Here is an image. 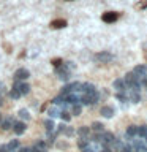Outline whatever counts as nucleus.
Returning <instances> with one entry per match:
<instances>
[{
  "instance_id": "obj_1",
  "label": "nucleus",
  "mask_w": 147,
  "mask_h": 152,
  "mask_svg": "<svg viewBox=\"0 0 147 152\" xmlns=\"http://www.w3.org/2000/svg\"><path fill=\"white\" fill-rule=\"evenodd\" d=\"M100 98V94L98 92H90V94H82L81 97V103L82 104H95Z\"/></svg>"
},
{
  "instance_id": "obj_2",
  "label": "nucleus",
  "mask_w": 147,
  "mask_h": 152,
  "mask_svg": "<svg viewBox=\"0 0 147 152\" xmlns=\"http://www.w3.org/2000/svg\"><path fill=\"white\" fill-rule=\"evenodd\" d=\"M70 75H71V70L66 68L65 64H62L60 66H57V76H59L62 81H68L70 79Z\"/></svg>"
},
{
  "instance_id": "obj_3",
  "label": "nucleus",
  "mask_w": 147,
  "mask_h": 152,
  "mask_svg": "<svg viewBox=\"0 0 147 152\" xmlns=\"http://www.w3.org/2000/svg\"><path fill=\"white\" fill-rule=\"evenodd\" d=\"M76 94V92H81V83H73V84H68L62 89V95H68V94Z\"/></svg>"
},
{
  "instance_id": "obj_4",
  "label": "nucleus",
  "mask_w": 147,
  "mask_h": 152,
  "mask_svg": "<svg viewBox=\"0 0 147 152\" xmlns=\"http://www.w3.org/2000/svg\"><path fill=\"white\" fill-rule=\"evenodd\" d=\"M28 76H30V73H28V70H25V68H19V70H16L14 71V81L16 83H21V81H25Z\"/></svg>"
},
{
  "instance_id": "obj_5",
  "label": "nucleus",
  "mask_w": 147,
  "mask_h": 152,
  "mask_svg": "<svg viewBox=\"0 0 147 152\" xmlns=\"http://www.w3.org/2000/svg\"><path fill=\"white\" fill-rule=\"evenodd\" d=\"M125 94H127L128 100H131L133 103H138V102H141L139 90H135V89H125Z\"/></svg>"
},
{
  "instance_id": "obj_6",
  "label": "nucleus",
  "mask_w": 147,
  "mask_h": 152,
  "mask_svg": "<svg viewBox=\"0 0 147 152\" xmlns=\"http://www.w3.org/2000/svg\"><path fill=\"white\" fill-rule=\"evenodd\" d=\"M103 22H106V24H114L119 19V13H114V11H108V13H104L103 16Z\"/></svg>"
},
{
  "instance_id": "obj_7",
  "label": "nucleus",
  "mask_w": 147,
  "mask_h": 152,
  "mask_svg": "<svg viewBox=\"0 0 147 152\" xmlns=\"http://www.w3.org/2000/svg\"><path fill=\"white\" fill-rule=\"evenodd\" d=\"M95 59L98 62H101V64H108V62L112 60V54L111 52H98V54L95 56Z\"/></svg>"
},
{
  "instance_id": "obj_8",
  "label": "nucleus",
  "mask_w": 147,
  "mask_h": 152,
  "mask_svg": "<svg viewBox=\"0 0 147 152\" xmlns=\"http://www.w3.org/2000/svg\"><path fill=\"white\" fill-rule=\"evenodd\" d=\"M25 128H27L25 122H14L13 124V130H14L16 135H22V133L25 132Z\"/></svg>"
},
{
  "instance_id": "obj_9",
  "label": "nucleus",
  "mask_w": 147,
  "mask_h": 152,
  "mask_svg": "<svg viewBox=\"0 0 147 152\" xmlns=\"http://www.w3.org/2000/svg\"><path fill=\"white\" fill-rule=\"evenodd\" d=\"M57 132L59 133H63V135H66V136H73L74 135V130L71 127H68V125H59V128H57Z\"/></svg>"
},
{
  "instance_id": "obj_10",
  "label": "nucleus",
  "mask_w": 147,
  "mask_h": 152,
  "mask_svg": "<svg viewBox=\"0 0 147 152\" xmlns=\"http://www.w3.org/2000/svg\"><path fill=\"white\" fill-rule=\"evenodd\" d=\"M133 149L135 152H147V144H144L142 141H133Z\"/></svg>"
},
{
  "instance_id": "obj_11",
  "label": "nucleus",
  "mask_w": 147,
  "mask_h": 152,
  "mask_svg": "<svg viewBox=\"0 0 147 152\" xmlns=\"http://www.w3.org/2000/svg\"><path fill=\"white\" fill-rule=\"evenodd\" d=\"M81 92L82 94H90V92H97V89H95L93 84L85 83V84H81Z\"/></svg>"
},
{
  "instance_id": "obj_12",
  "label": "nucleus",
  "mask_w": 147,
  "mask_h": 152,
  "mask_svg": "<svg viewBox=\"0 0 147 152\" xmlns=\"http://www.w3.org/2000/svg\"><path fill=\"white\" fill-rule=\"evenodd\" d=\"M19 92H21V95H27L28 92H30V86H28L27 83H16Z\"/></svg>"
},
{
  "instance_id": "obj_13",
  "label": "nucleus",
  "mask_w": 147,
  "mask_h": 152,
  "mask_svg": "<svg viewBox=\"0 0 147 152\" xmlns=\"http://www.w3.org/2000/svg\"><path fill=\"white\" fill-rule=\"evenodd\" d=\"M112 86H114V89H116L117 92H123V90L127 89L125 87V81H123V79H116Z\"/></svg>"
},
{
  "instance_id": "obj_14",
  "label": "nucleus",
  "mask_w": 147,
  "mask_h": 152,
  "mask_svg": "<svg viewBox=\"0 0 147 152\" xmlns=\"http://www.w3.org/2000/svg\"><path fill=\"white\" fill-rule=\"evenodd\" d=\"M100 113H101L103 117H108V119H109V117L114 116V108H111V106H103Z\"/></svg>"
},
{
  "instance_id": "obj_15",
  "label": "nucleus",
  "mask_w": 147,
  "mask_h": 152,
  "mask_svg": "<svg viewBox=\"0 0 147 152\" xmlns=\"http://www.w3.org/2000/svg\"><path fill=\"white\" fill-rule=\"evenodd\" d=\"M66 26V21L65 19H55V21L51 22V27L52 28H63Z\"/></svg>"
},
{
  "instance_id": "obj_16",
  "label": "nucleus",
  "mask_w": 147,
  "mask_h": 152,
  "mask_svg": "<svg viewBox=\"0 0 147 152\" xmlns=\"http://www.w3.org/2000/svg\"><path fill=\"white\" fill-rule=\"evenodd\" d=\"M13 124H14L13 117H9V119H7V121H2V122H0V127H2L3 130H9V128H13Z\"/></svg>"
},
{
  "instance_id": "obj_17",
  "label": "nucleus",
  "mask_w": 147,
  "mask_h": 152,
  "mask_svg": "<svg viewBox=\"0 0 147 152\" xmlns=\"http://www.w3.org/2000/svg\"><path fill=\"white\" fill-rule=\"evenodd\" d=\"M47 114H49V117H51V119L59 117V116H60V109L57 108V106H52V108L47 109Z\"/></svg>"
},
{
  "instance_id": "obj_18",
  "label": "nucleus",
  "mask_w": 147,
  "mask_h": 152,
  "mask_svg": "<svg viewBox=\"0 0 147 152\" xmlns=\"http://www.w3.org/2000/svg\"><path fill=\"white\" fill-rule=\"evenodd\" d=\"M9 97H11V98H14V100H17L19 97H22V95H21V92H19V89H17V86H16V83H14L13 89H11V92H9Z\"/></svg>"
},
{
  "instance_id": "obj_19",
  "label": "nucleus",
  "mask_w": 147,
  "mask_h": 152,
  "mask_svg": "<svg viewBox=\"0 0 147 152\" xmlns=\"http://www.w3.org/2000/svg\"><path fill=\"white\" fill-rule=\"evenodd\" d=\"M44 125H46V130L47 132H54L55 130V125H54V121L49 117V119H46L44 121Z\"/></svg>"
},
{
  "instance_id": "obj_20",
  "label": "nucleus",
  "mask_w": 147,
  "mask_h": 152,
  "mask_svg": "<svg viewBox=\"0 0 147 152\" xmlns=\"http://www.w3.org/2000/svg\"><path fill=\"white\" fill-rule=\"evenodd\" d=\"M136 135H138V136H141V138H146V136H147V125L138 127V130H136Z\"/></svg>"
},
{
  "instance_id": "obj_21",
  "label": "nucleus",
  "mask_w": 147,
  "mask_h": 152,
  "mask_svg": "<svg viewBox=\"0 0 147 152\" xmlns=\"http://www.w3.org/2000/svg\"><path fill=\"white\" fill-rule=\"evenodd\" d=\"M81 111H82V106H81V103H74L73 108H71V114H74V116H79Z\"/></svg>"
},
{
  "instance_id": "obj_22",
  "label": "nucleus",
  "mask_w": 147,
  "mask_h": 152,
  "mask_svg": "<svg viewBox=\"0 0 147 152\" xmlns=\"http://www.w3.org/2000/svg\"><path fill=\"white\" fill-rule=\"evenodd\" d=\"M89 133H90V128H89V127H81L79 130H78V135L82 136V138L89 136Z\"/></svg>"
},
{
  "instance_id": "obj_23",
  "label": "nucleus",
  "mask_w": 147,
  "mask_h": 152,
  "mask_svg": "<svg viewBox=\"0 0 147 152\" xmlns=\"http://www.w3.org/2000/svg\"><path fill=\"white\" fill-rule=\"evenodd\" d=\"M136 130H138V127H135V125L128 127V128H127V136H128V138H133V136L136 135Z\"/></svg>"
},
{
  "instance_id": "obj_24",
  "label": "nucleus",
  "mask_w": 147,
  "mask_h": 152,
  "mask_svg": "<svg viewBox=\"0 0 147 152\" xmlns=\"http://www.w3.org/2000/svg\"><path fill=\"white\" fill-rule=\"evenodd\" d=\"M103 127H104V125H103V124H100V122H93V124H92V128H93V130L97 132V133L104 132V128H103Z\"/></svg>"
},
{
  "instance_id": "obj_25",
  "label": "nucleus",
  "mask_w": 147,
  "mask_h": 152,
  "mask_svg": "<svg viewBox=\"0 0 147 152\" xmlns=\"http://www.w3.org/2000/svg\"><path fill=\"white\" fill-rule=\"evenodd\" d=\"M89 146V140L87 138H81V140L78 141V147L79 149H84V147H87Z\"/></svg>"
},
{
  "instance_id": "obj_26",
  "label": "nucleus",
  "mask_w": 147,
  "mask_h": 152,
  "mask_svg": "<svg viewBox=\"0 0 147 152\" xmlns=\"http://www.w3.org/2000/svg\"><path fill=\"white\" fill-rule=\"evenodd\" d=\"M19 117L24 119V121H28V119H30V114H28L27 109H21V111H19Z\"/></svg>"
},
{
  "instance_id": "obj_27",
  "label": "nucleus",
  "mask_w": 147,
  "mask_h": 152,
  "mask_svg": "<svg viewBox=\"0 0 147 152\" xmlns=\"http://www.w3.org/2000/svg\"><path fill=\"white\" fill-rule=\"evenodd\" d=\"M116 98H117V100H120V102H128V97H127L125 90H123V92H119V94H116Z\"/></svg>"
},
{
  "instance_id": "obj_28",
  "label": "nucleus",
  "mask_w": 147,
  "mask_h": 152,
  "mask_svg": "<svg viewBox=\"0 0 147 152\" xmlns=\"http://www.w3.org/2000/svg\"><path fill=\"white\" fill-rule=\"evenodd\" d=\"M8 147H9V151H11V152H14V149H17V147H19V141L13 140L11 142H8Z\"/></svg>"
},
{
  "instance_id": "obj_29",
  "label": "nucleus",
  "mask_w": 147,
  "mask_h": 152,
  "mask_svg": "<svg viewBox=\"0 0 147 152\" xmlns=\"http://www.w3.org/2000/svg\"><path fill=\"white\" fill-rule=\"evenodd\" d=\"M60 117H62V121H65V122H68L70 119H71L70 113H68V111H65V109H63V111H60Z\"/></svg>"
},
{
  "instance_id": "obj_30",
  "label": "nucleus",
  "mask_w": 147,
  "mask_h": 152,
  "mask_svg": "<svg viewBox=\"0 0 147 152\" xmlns=\"http://www.w3.org/2000/svg\"><path fill=\"white\" fill-rule=\"evenodd\" d=\"M52 103H54V104H62V103H66V102H65V95H60V97H55L54 100H52Z\"/></svg>"
},
{
  "instance_id": "obj_31",
  "label": "nucleus",
  "mask_w": 147,
  "mask_h": 152,
  "mask_svg": "<svg viewBox=\"0 0 147 152\" xmlns=\"http://www.w3.org/2000/svg\"><path fill=\"white\" fill-rule=\"evenodd\" d=\"M51 64L57 68V66H60L62 64H63V60H62V59H52V60H51Z\"/></svg>"
},
{
  "instance_id": "obj_32",
  "label": "nucleus",
  "mask_w": 147,
  "mask_h": 152,
  "mask_svg": "<svg viewBox=\"0 0 147 152\" xmlns=\"http://www.w3.org/2000/svg\"><path fill=\"white\" fill-rule=\"evenodd\" d=\"M35 147H40V149H46L47 146H46V142H44V141H38L36 144H35Z\"/></svg>"
},
{
  "instance_id": "obj_33",
  "label": "nucleus",
  "mask_w": 147,
  "mask_h": 152,
  "mask_svg": "<svg viewBox=\"0 0 147 152\" xmlns=\"http://www.w3.org/2000/svg\"><path fill=\"white\" fill-rule=\"evenodd\" d=\"M136 8H138V10H144V8H147V0H146V2L138 3V5H136Z\"/></svg>"
},
{
  "instance_id": "obj_34",
  "label": "nucleus",
  "mask_w": 147,
  "mask_h": 152,
  "mask_svg": "<svg viewBox=\"0 0 147 152\" xmlns=\"http://www.w3.org/2000/svg\"><path fill=\"white\" fill-rule=\"evenodd\" d=\"M0 152H11V151H9L8 144H5V146H0Z\"/></svg>"
},
{
  "instance_id": "obj_35",
  "label": "nucleus",
  "mask_w": 147,
  "mask_h": 152,
  "mask_svg": "<svg viewBox=\"0 0 147 152\" xmlns=\"http://www.w3.org/2000/svg\"><path fill=\"white\" fill-rule=\"evenodd\" d=\"M57 146H59L60 149H68V142H59Z\"/></svg>"
},
{
  "instance_id": "obj_36",
  "label": "nucleus",
  "mask_w": 147,
  "mask_h": 152,
  "mask_svg": "<svg viewBox=\"0 0 147 152\" xmlns=\"http://www.w3.org/2000/svg\"><path fill=\"white\" fill-rule=\"evenodd\" d=\"M30 152H47V149H40V147H33Z\"/></svg>"
},
{
  "instance_id": "obj_37",
  "label": "nucleus",
  "mask_w": 147,
  "mask_h": 152,
  "mask_svg": "<svg viewBox=\"0 0 147 152\" xmlns=\"http://www.w3.org/2000/svg\"><path fill=\"white\" fill-rule=\"evenodd\" d=\"M82 152H95V151L90 146H87V147H84V149H82Z\"/></svg>"
},
{
  "instance_id": "obj_38",
  "label": "nucleus",
  "mask_w": 147,
  "mask_h": 152,
  "mask_svg": "<svg viewBox=\"0 0 147 152\" xmlns=\"http://www.w3.org/2000/svg\"><path fill=\"white\" fill-rule=\"evenodd\" d=\"M17 152H30V149H27V147H21Z\"/></svg>"
},
{
  "instance_id": "obj_39",
  "label": "nucleus",
  "mask_w": 147,
  "mask_h": 152,
  "mask_svg": "<svg viewBox=\"0 0 147 152\" xmlns=\"http://www.w3.org/2000/svg\"><path fill=\"white\" fill-rule=\"evenodd\" d=\"M100 152H112V151L109 149V147H104V149H103V151H100Z\"/></svg>"
},
{
  "instance_id": "obj_40",
  "label": "nucleus",
  "mask_w": 147,
  "mask_h": 152,
  "mask_svg": "<svg viewBox=\"0 0 147 152\" xmlns=\"http://www.w3.org/2000/svg\"><path fill=\"white\" fill-rule=\"evenodd\" d=\"M3 92H5V89H3V86H2V84H0V95H2Z\"/></svg>"
},
{
  "instance_id": "obj_41",
  "label": "nucleus",
  "mask_w": 147,
  "mask_h": 152,
  "mask_svg": "<svg viewBox=\"0 0 147 152\" xmlns=\"http://www.w3.org/2000/svg\"><path fill=\"white\" fill-rule=\"evenodd\" d=\"M2 104H3V98L0 97V106H2Z\"/></svg>"
},
{
  "instance_id": "obj_42",
  "label": "nucleus",
  "mask_w": 147,
  "mask_h": 152,
  "mask_svg": "<svg viewBox=\"0 0 147 152\" xmlns=\"http://www.w3.org/2000/svg\"><path fill=\"white\" fill-rule=\"evenodd\" d=\"M0 122H2V114H0Z\"/></svg>"
},
{
  "instance_id": "obj_43",
  "label": "nucleus",
  "mask_w": 147,
  "mask_h": 152,
  "mask_svg": "<svg viewBox=\"0 0 147 152\" xmlns=\"http://www.w3.org/2000/svg\"><path fill=\"white\" fill-rule=\"evenodd\" d=\"M65 2H73V0H65Z\"/></svg>"
}]
</instances>
